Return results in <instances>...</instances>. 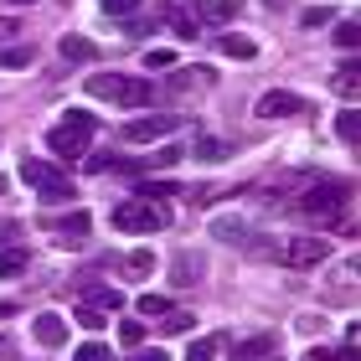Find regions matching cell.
<instances>
[{"label": "cell", "mask_w": 361, "mask_h": 361, "mask_svg": "<svg viewBox=\"0 0 361 361\" xmlns=\"http://www.w3.org/2000/svg\"><path fill=\"white\" fill-rule=\"evenodd\" d=\"M6 191H11V180H6V176H0V196H6Z\"/></svg>", "instance_id": "7bdbcfd3"}, {"label": "cell", "mask_w": 361, "mask_h": 361, "mask_svg": "<svg viewBox=\"0 0 361 361\" xmlns=\"http://www.w3.org/2000/svg\"><path fill=\"white\" fill-rule=\"evenodd\" d=\"M73 315H78V325H83V331H104V325H109V310H98V305H88V300H78Z\"/></svg>", "instance_id": "d6986e66"}, {"label": "cell", "mask_w": 361, "mask_h": 361, "mask_svg": "<svg viewBox=\"0 0 361 361\" xmlns=\"http://www.w3.org/2000/svg\"><path fill=\"white\" fill-rule=\"evenodd\" d=\"M217 52H222V57H238V62H253V57H258V42H253V37H238V31H227V37L217 42Z\"/></svg>", "instance_id": "9a60e30c"}, {"label": "cell", "mask_w": 361, "mask_h": 361, "mask_svg": "<svg viewBox=\"0 0 361 361\" xmlns=\"http://www.w3.org/2000/svg\"><path fill=\"white\" fill-rule=\"evenodd\" d=\"M166 88H171V93H191V88H212V73H207V68H176V73L166 78Z\"/></svg>", "instance_id": "4fadbf2b"}, {"label": "cell", "mask_w": 361, "mask_h": 361, "mask_svg": "<svg viewBox=\"0 0 361 361\" xmlns=\"http://www.w3.org/2000/svg\"><path fill=\"white\" fill-rule=\"evenodd\" d=\"M145 68L166 73V68H176V52H171V47H150V52H145Z\"/></svg>", "instance_id": "4dcf8cb0"}, {"label": "cell", "mask_w": 361, "mask_h": 361, "mask_svg": "<svg viewBox=\"0 0 361 361\" xmlns=\"http://www.w3.org/2000/svg\"><path fill=\"white\" fill-rule=\"evenodd\" d=\"M191 21L196 26H227V21H238V0H202Z\"/></svg>", "instance_id": "7c38bea8"}, {"label": "cell", "mask_w": 361, "mask_h": 361, "mask_svg": "<svg viewBox=\"0 0 361 361\" xmlns=\"http://www.w3.org/2000/svg\"><path fill=\"white\" fill-rule=\"evenodd\" d=\"M140 0H104V16H135Z\"/></svg>", "instance_id": "8d00e7d4"}, {"label": "cell", "mask_w": 361, "mask_h": 361, "mask_svg": "<svg viewBox=\"0 0 361 361\" xmlns=\"http://www.w3.org/2000/svg\"><path fill=\"white\" fill-rule=\"evenodd\" d=\"M47 233H52L57 243H68V248H73V243H88L93 217H88L83 207H78V212H68V217H52V222H47Z\"/></svg>", "instance_id": "ba28073f"}, {"label": "cell", "mask_w": 361, "mask_h": 361, "mask_svg": "<svg viewBox=\"0 0 361 361\" xmlns=\"http://www.w3.org/2000/svg\"><path fill=\"white\" fill-rule=\"evenodd\" d=\"M331 88H336L341 98H356V88H361V73H356V62H351V57L341 62V73L331 78Z\"/></svg>", "instance_id": "e0dca14e"}, {"label": "cell", "mask_w": 361, "mask_h": 361, "mask_svg": "<svg viewBox=\"0 0 361 361\" xmlns=\"http://www.w3.org/2000/svg\"><path fill=\"white\" fill-rule=\"evenodd\" d=\"M238 356H243V361H264V356H274V336H248V341H238Z\"/></svg>", "instance_id": "ac0fdd59"}, {"label": "cell", "mask_w": 361, "mask_h": 361, "mask_svg": "<svg viewBox=\"0 0 361 361\" xmlns=\"http://www.w3.org/2000/svg\"><path fill=\"white\" fill-rule=\"evenodd\" d=\"M129 361H171L166 351H140V356H129Z\"/></svg>", "instance_id": "b9f144b4"}, {"label": "cell", "mask_w": 361, "mask_h": 361, "mask_svg": "<svg viewBox=\"0 0 361 361\" xmlns=\"http://www.w3.org/2000/svg\"><path fill=\"white\" fill-rule=\"evenodd\" d=\"M171 129H180L176 114H145V119H129L119 135H124L129 145H155V140H166Z\"/></svg>", "instance_id": "8992f818"}, {"label": "cell", "mask_w": 361, "mask_h": 361, "mask_svg": "<svg viewBox=\"0 0 361 361\" xmlns=\"http://www.w3.org/2000/svg\"><path fill=\"white\" fill-rule=\"evenodd\" d=\"M346 202H351V180H341V176H320L300 191L305 217H315V222H336L346 212Z\"/></svg>", "instance_id": "3957f363"}, {"label": "cell", "mask_w": 361, "mask_h": 361, "mask_svg": "<svg viewBox=\"0 0 361 361\" xmlns=\"http://www.w3.org/2000/svg\"><path fill=\"white\" fill-rule=\"evenodd\" d=\"M31 62H37V52H31V47H0V68L21 73V68H31Z\"/></svg>", "instance_id": "ffe728a7"}, {"label": "cell", "mask_w": 361, "mask_h": 361, "mask_svg": "<svg viewBox=\"0 0 361 361\" xmlns=\"http://www.w3.org/2000/svg\"><path fill=\"white\" fill-rule=\"evenodd\" d=\"M336 135H341V145H356V135H361L356 109H341V114H336Z\"/></svg>", "instance_id": "603a6c76"}, {"label": "cell", "mask_w": 361, "mask_h": 361, "mask_svg": "<svg viewBox=\"0 0 361 361\" xmlns=\"http://www.w3.org/2000/svg\"><path fill=\"white\" fill-rule=\"evenodd\" d=\"M191 325H196V315H186V310H171V315H160V331H166V336H186Z\"/></svg>", "instance_id": "cb8c5ba5"}, {"label": "cell", "mask_w": 361, "mask_h": 361, "mask_svg": "<svg viewBox=\"0 0 361 361\" xmlns=\"http://www.w3.org/2000/svg\"><path fill=\"white\" fill-rule=\"evenodd\" d=\"M21 269H26V248H16V243H11V248H0V279H16Z\"/></svg>", "instance_id": "7402d4cb"}, {"label": "cell", "mask_w": 361, "mask_h": 361, "mask_svg": "<svg viewBox=\"0 0 361 361\" xmlns=\"http://www.w3.org/2000/svg\"><path fill=\"white\" fill-rule=\"evenodd\" d=\"M129 269H135V274H150V269H155V253H150V248H135V253H129Z\"/></svg>", "instance_id": "836d02e7"}, {"label": "cell", "mask_w": 361, "mask_h": 361, "mask_svg": "<svg viewBox=\"0 0 361 361\" xmlns=\"http://www.w3.org/2000/svg\"><path fill=\"white\" fill-rule=\"evenodd\" d=\"M160 16H166V21L176 26V37H196V21H191V16H186V11H180V6H166V11H160Z\"/></svg>", "instance_id": "4316f807"}, {"label": "cell", "mask_w": 361, "mask_h": 361, "mask_svg": "<svg viewBox=\"0 0 361 361\" xmlns=\"http://www.w3.org/2000/svg\"><path fill=\"white\" fill-rule=\"evenodd\" d=\"M310 361H320V356H310Z\"/></svg>", "instance_id": "f6af8a7d"}, {"label": "cell", "mask_w": 361, "mask_h": 361, "mask_svg": "<svg viewBox=\"0 0 361 361\" xmlns=\"http://www.w3.org/2000/svg\"><path fill=\"white\" fill-rule=\"evenodd\" d=\"M336 361H356V341H346V346L336 351Z\"/></svg>", "instance_id": "60d3db41"}, {"label": "cell", "mask_w": 361, "mask_h": 361, "mask_svg": "<svg viewBox=\"0 0 361 361\" xmlns=\"http://www.w3.org/2000/svg\"><path fill=\"white\" fill-rule=\"evenodd\" d=\"M305 109V98L300 93H284V88H274V93H264V98H258V119H289V114H300Z\"/></svg>", "instance_id": "9c48e42d"}, {"label": "cell", "mask_w": 361, "mask_h": 361, "mask_svg": "<svg viewBox=\"0 0 361 361\" xmlns=\"http://www.w3.org/2000/svg\"><path fill=\"white\" fill-rule=\"evenodd\" d=\"M264 361H269V356H264Z\"/></svg>", "instance_id": "bcb514c9"}, {"label": "cell", "mask_w": 361, "mask_h": 361, "mask_svg": "<svg viewBox=\"0 0 361 361\" xmlns=\"http://www.w3.org/2000/svg\"><path fill=\"white\" fill-rule=\"evenodd\" d=\"M16 238H21V227H16V222H0V248H11Z\"/></svg>", "instance_id": "f35d334b"}, {"label": "cell", "mask_w": 361, "mask_h": 361, "mask_svg": "<svg viewBox=\"0 0 361 361\" xmlns=\"http://www.w3.org/2000/svg\"><path fill=\"white\" fill-rule=\"evenodd\" d=\"M166 222H171V207L150 202V196H129V202L114 207V227L119 233H160Z\"/></svg>", "instance_id": "5b68a950"}, {"label": "cell", "mask_w": 361, "mask_h": 361, "mask_svg": "<svg viewBox=\"0 0 361 361\" xmlns=\"http://www.w3.org/2000/svg\"><path fill=\"white\" fill-rule=\"evenodd\" d=\"M325 253H331V243L315 238V233H300V238L284 243V264L289 269H315V264H325Z\"/></svg>", "instance_id": "52a82bcc"}, {"label": "cell", "mask_w": 361, "mask_h": 361, "mask_svg": "<svg viewBox=\"0 0 361 361\" xmlns=\"http://www.w3.org/2000/svg\"><path fill=\"white\" fill-rule=\"evenodd\" d=\"M11 6H37V0H11Z\"/></svg>", "instance_id": "ee69618b"}, {"label": "cell", "mask_w": 361, "mask_h": 361, "mask_svg": "<svg viewBox=\"0 0 361 361\" xmlns=\"http://www.w3.org/2000/svg\"><path fill=\"white\" fill-rule=\"evenodd\" d=\"M88 93L104 98V104H119V109H150L155 83L129 78V73H93V78H88Z\"/></svg>", "instance_id": "7a4b0ae2"}, {"label": "cell", "mask_w": 361, "mask_h": 361, "mask_svg": "<svg viewBox=\"0 0 361 361\" xmlns=\"http://www.w3.org/2000/svg\"><path fill=\"white\" fill-rule=\"evenodd\" d=\"M202 253H191V248H180L176 258H171V284L176 289H191V284H202Z\"/></svg>", "instance_id": "8fae6325"}, {"label": "cell", "mask_w": 361, "mask_h": 361, "mask_svg": "<svg viewBox=\"0 0 361 361\" xmlns=\"http://www.w3.org/2000/svg\"><path fill=\"white\" fill-rule=\"evenodd\" d=\"M140 315H150V320L171 315V300H166V294H140Z\"/></svg>", "instance_id": "f1b7e54d"}, {"label": "cell", "mask_w": 361, "mask_h": 361, "mask_svg": "<svg viewBox=\"0 0 361 361\" xmlns=\"http://www.w3.org/2000/svg\"><path fill=\"white\" fill-rule=\"evenodd\" d=\"M227 346V336L222 331H212V336H196L191 346H186V361H217V351Z\"/></svg>", "instance_id": "2e32d148"}, {"label": "cell", "mask_w": 361, "mask_h": 361, "mask_svg": "<svg viewBox=\"0 0 361 361\" xmlns=\"http://www.w3.org/2000/svg\"><path fill=\"white\" fill-rule=\"evenodd\" d=\"M21 180L37 191V202H47V207H62V202H73V196H78L73 180L62 176L52 160H42V155H26V160H21Z\"/></svg>", "instance_id": "277c9868"}, {"label": "cell", "mask_w": 361, "mask_h": 361, "mask_svg": "<svg viewBox=\"0 0 361 361\" xmlns=\"http://www.w3.org/2000/svg\"><path fill=\"white\" fill-rule=\"evenodd\" d=\"M83 166H88V171H114V155H88Z\"/></svg>", "instance_id": "ab89813d"}, {"label": "cell", "mask_w": 361, "mask_h": 361, "mask_svg": "<svg viewBox=\"0 0 361 361\" xmlns=\"http://www.w3.org/2000/svg\"><path fill=\"white\" fill-rule=\"evenodd\" d=\"M31 336H37V346H47V351H57V346H68V315H37L31 320Z\"/></svg>", "instance_id": "30bf717a"}, {"label": "cell", "mask_w": 361, "mask_h": 361, "mask_svg": "<svg viewBox=\"0 0 361 361\" xmlns=\"http://www.w3.org/2000/svg\"><path fill=\"white\" fill-rule=\"evenodd\" d=\"M300 21H305L310 31H320V26H331V11H305V16H300Z\"/></svg>", "instance_id": "74e56055"}, {"label": "cell", "mask_w": 361, "mask_h": 361, "mask_svg": "<svg viewBox=\"0 0 361 361\" xmlns=\"http://www.w3.org/2000/svg\"><path fill=\"white\" fill-rule=\"evenodd\" d=\"M145 160H150V171H155V166H176V160H180V150H176V145H166V150H150Z\"/></svg>", "instance_id": "e575fe53"}, {"label": "cell", "mask_w": 361, "mask_h": 361, "mask_svg": "<svg viewBox=\"0 0 361 361\" xmlns=\"http://www.w3.org/2000/svg\"><path fill=\"white\" fill-rule=\"evenodd\" d=\"M227 155H233V145H227V140H202V145H196V160H207V166H217V160H227Z\"/></svg>", "instance_id": "44dd1931"}, {"label": "cell", "mask_w": 361, "mask_h": 361, "mask_svg": "<svg viewBox=\"0 0 361 361\" xmlns=\"http://www.w3.org/2000/svg\"><path fill=\"white\" fill-rule=\"evenodd\" d=\"M73 361H114V351L104 346V341H88V346H78V356Z\"/></svg>", "instance_id": "1f68e13d"}, {"label": "cell", "mask_w": 361, "mask_h": 361, "mask_svg": "<svg viewBox=\"0 0 361 361\" xmlns=\"http://www.w3.org/2000/svg\"><path fill=\"white\" fill-rule=\"evenodd\" d=\"M336 47H341V52H356V47H361L356 21H336Z\"/></svg>", "instance_id": "83f0119b"}, {"label": "cell", "mask_w": 361, "mask_h": 361, "mask_svg": "<svg viewBox=\"0 0 361 361\" xmlns=\"http://www.w3.org/2000/svg\"><path fill=\"white\" fill-rule=\"evenodd\" d=\"M212 233H217L222 243H238L243 233H248V222H238V217H217V222H212Z\"/></svg>", "instance_id": "484cf974"}, {"label": "cell", "mask_w": 361, "mask_h": 361, "mask_svg": "<svg viewBox=\"0 0 361 361\" xmlns=\"http://www.w3.org/2000/svg\"><path fill=\"white\" fill-rule=\"evenodd\" d=\"M88 305H98V310H124V294L119 289H88Z\"/></svg>", "instance_id": "f546056e"}, {"label": "cell", "mask_w": 361, "mask_h": 361, "mask_svg": "<svg viewBox=\"0 0 361 361\" xmlns=\"http://www.w3.org/2000/svg\"><path fill=\"white\" fill-rule=\"evenodd\" d=\"M98 135V119L88 109H68L62 119L52 124V135H47V150H52L57 160H83L88 155V145Z\"/></svg>", "instance_id": "6da1fadb"}, {"label": "cell", "mask_w": 361, "mask_h": 361, "mask_svg": "<svg viewBox=\"0 0 361 361\" xmlns=\"http://www.w3.org/2000/svg\"><path fill=\"white\" fill-rule=\"evenodd\" d=\"M57 52L68 62H98V42H88V37H78V31H73V37L57 42Z\"/></svg>", "instance_id": "5bb4252c"}, {"label": "cell", "mask_w": 361, "mask_h": 361, "mask_svg": "<svg viewBox=\"0 0 361 361\" xmlns=\"http://www.w3.org/2000/svg\"><path fill=\"white\" fill-rule=\"evenodd\" d=\"M171 191H180L176 180H140V186H135V196H150V202H166Z\"/></svg>", "instance_id": "d4e9b609"}, {"label": "cell", "mask_w": 361, "mask_h": 361, "mask_svg": "<svg viewBox=\"0 0 361 361\" xmlns=\"http://www.w3.org/2000/svg\"><path fill=\"white\" fill-rule=\"evenodd\" d=\"M119 341H124V346H140V341H145V325H140V320H119Z\"/></svg>", "instance_id": "d6a6232c"}, {"label": "cell", "mask_w": 361, "mask_h": 361, "mask_svg": "<svg viewBox=\"0 0 361 361\" xmlns=\"http://www.w3.org/2000/svg\"><path fill=\"white\" fill-rule=\"evenodd\" d=\"M21 37V16H0V42H16Z\"/></svg>", "instance_id": "d590c367"}]
</instances>
